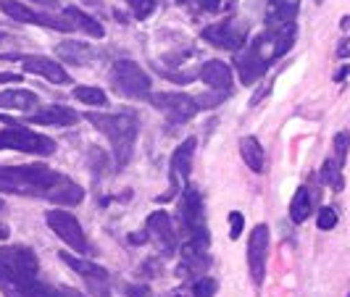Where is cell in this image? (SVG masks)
<instances>
[{
	"label": "cell",
	"mask_w": 350,
	"mask_h": 297,
	"mask_svg": "<svg viewBox=\"0 0 350 297\" xmlns=\"http://www.w3.org/2000/svg\"><path fill=\"white\" fill-rule=\"evenodd\" d=\"M58 55H61L64 61H69V63L82 66V63L90 61L92 51H90V45H85V42H61V45H58Z\"/></svg>",
	"instance_id": "obj_26"
},
{
	"label": "cell",
	"mask_w": 350,
	"mask_h": 297,
	"mask_svg": "<svg viewBox=\"0 0 350 297\" xmlns=\"http://www.w3.org/2000/svg\"><path fill=\"white\" fill-rule=\"evenodd\" d=\"M340 27H342L345 32H350V16H342V21H340Z\"/></svg>",
	"instance_id": "obj_39"
},
{
	"label": "cell",
	"mask_w": 350,
	"mask_h": 297,
	"mask_svg": "<svg viewBox=\"0 0 350 297\" xmlns=\"http://www.w3.org/2000/svg\"><path fill=\"white\" fill-rule=\"evenodd\" d=\"M216 289H219L216 279H211V277H200V279L193 281V289H190V295H195V297H213V295H216Z\"/></svg>",
	"instance_id": "obj_29"
},
{
	"label": "cell",
	"mask_w": 350,
	"mask_h": 297,
	"mask_svg": "<svg viewBox=\"0 0 350 297\" xmlns=\"http://www.w3.org/2000/svg\"><path fill=\"white\" fill-rule=\"evenodd\" d=\"M82 197H85V190L77 182H71L69 176H61V182L48 195V200L55 203V206H79Z\"/></svg>",
	"instance_id": "obj_21"
},
{
	"label": "cell",
	"mask_w": 350,
	"mask_h": 297,
	"mask_svg": "<svg viewBox=\"0 0 350 297\" xmlns=\"http://www.w3.org/2000/svg\"><path fill=\"white\" fill-rule=\"evenodd\" d=\"M40 263L29 247H0V289L8 297H66L64 287L37 279Z\"/></svg>",
	"instance_id": "obj_1"
},
{
	"label": "cell",
	"mask_w": 350,
	"mask_h": 297,
	"mask_svg": "<svg viewBox=\"0 0 350 297\" xmlns=\"http://www.w3.org/2000/svg\"><path fill=\"white\" fill-rule=\"evenodd\" d=\"M64 16L69 18L71 24H74V29H82L85 35L90 37H103V24L100 21H95V18L85 14L82 8H77V5H69V8H64Z\"/></svg>",
	"instance_id": "obj_23"
},
{
	"label": "cell",
	"mask_w": 350,
	"mask_h": 297,
	"mask_svg": "<svg viewBox=\"0 0 350 297\" xmlns=\"http://www.w3.org/2000/svg\"><path fill=\"white\" fill-rule=\"evenodd\" d=\"M203 40H208L213 48H221V51H240L245 45L247 32L245 27H240L237 21H221V24L206 27Z\"/></svg>",
	"instance_id": "obj_12"
},
{
	"label": "cell",
	"mask_w": 350,
	"mask_h": 297,
	"mask_svg": "<svg viewBox=\"0 0 350 297\" xmlns=\"http://www.w3.org/2000/svg\"><path fill=\"white\" fill-rule=\"evenodd\" d=\"M169 297H187V292H172Z\"/></svg>",
	"instance_id": "obj_41"
},
{
	"label": "cell",
	"mask_w": 350,
	"mask_h": 297,
	"mask_svg": "<svg viewBox=\"0 0 350 297\" xmlns=\"http://www.w3.org/2000/svg\"><path fill=\"white\" fill-rule=\"evenodd\" d=\"M0 122L11 124L8 129L0 132V150H18V153H29V156H53L55 153V140L32 132L21 124H14L11 119L0 116Z\"/></svg>",
	"instance_id": "obj_4"
},
{
	"label": "cell",
	"mask_w": 350,
	"mask_h": 297,
	"mask_svg": "<svg viewBox=\"0 0 350 297\" xmlns=\"http://www.w3.org/2000/svg\"><path fill=\"white\" fill-rule=\"evenodd\" d=\"M211 240H187L182 247V266L190 268V274H206L211 268V253H208Z\"/></svg>",
	"instance_id": "obj_17"
},
{
	"label": "cell",
	"mask_w": 350,
	"mask_h": 297,
	"mask_svg": "<svg viewBox=\"0 0 350 297\" xmlns=\"http://www.w3.org/2000/svg\"><path fill=\"white\" fill-rule=\"evenodd\" d=\"M111 85L124 98H145L150 95V76L135 61H116L111 69Z\"/></svg>",
	"instance_id": "obj_5"
},
{
	"label": "cell",
	"mask_w": 350,
	"mask_h": 297,
	"mask_svg": "<svg viewBox=\"0 0 350 297\" xmlns=\"http://www.w3.org/2000/svg\"><path fill=\"white\" fill-rule=\"evenodd\" d=\"M240 156L245 160V166L256 174H263V166H266V156H263L261 142L256 137H243L240 140Z\"/></svg>",
	"instance_id": "obj_24"
},
{
	"label": "cell",
	"mask_w": 350,
	"mask_h": 297,
	"mask_svg": "<svg viewBox=\"0 0 350 297\" xmlns=\"http://www.w3.org/2000/svg\"><path fill=\"white\" fill-rule=\"evenodd\" d=\"M243 227H245V218H243V213L232 210V213H229V237H232V240H240V234H243Z\"/></svg>",
	"instance_id": "obj_33"
},
{
	"label": "cell",
	"mask_w": 350,
	"mask_h": 297,
	"mask_svg": "<svg viewBox=\"0 0 350 297\" xmlns=\"http://www.w3.org/2000/svg\"><path fill=\"white\" fill-rule=\"evenodd\" d=\"M61 261L69 266L71 271H77L82 279L88 281V289L95 297H108V271L95 266L92 261H85V258H74L69 253H58Z\"/></svg>",
	"instance_id": "obj_10"
},
{
	"label": "cell",
	"mask_w": 350,
	"mask_h": 297,
	"mask_svg": "<svg viewBox=\"0 0 350 297\" xmlns=\"http://www.w3.org/2000/svg\"><path fill=\"white\" fill-rule=\"evenodd\" d=\"M0 240H8V229L0 227Z\"/></svg>",
	"instance_id": "obj_40"
},
{
	"label": "cell",
	"mask_w": 350,
	"mask_h": 297,
	"mask_svg": "<svg viewBox=\"0 0 350 297\" xmlns=\"http://www.w3.org/2000/svg\"><path fill=\"white\" fill-rule=\"evenodd\" d=\"M85 119L111 140L116 166L129 163L137 140V116L126 111V113H85Z\"/></svg>",
	"instance_id": "obj_3"
},
{
	"label": "cell",
	"mask_w": 350,
	"mask_h": 297,
	"mask_svg": "<svg viewBox=\"0 0 350 297\" xmlns=\"http://www.w3.org/2000/svg\"><path fill=\"white\" fill-rule=\"evenodd\" d=\"M129 5H132V11H135V16L137 18H145L153 14V8H156V0H126Z\"/></svg>",
	"instance_id": "obj_32"
},
{
	"label": "cell",
	"mask_w": 350,
	"mask_h": 297,
	"mask_svg": "<svg viewBox=\"0 0 350 297\" xmlns=\"http://www.w3.org/2000/svg\"><path fill=\"white\" fill-rule=\"evenodd\" d=\"M195 145H198V142H195V137H190V140H185L174 150L172 163H169V169H172V193L161 195V197H158V203L172 200V197H174V193L179 190V184H182V182H187V176H190V166H193Z\"/></svg>",
	"instance_id": "obj_13"
},
{
	"label": "cell",
	"mask_w": 350,
	"mask_h": 297,
	"mask_svg": "<svg viewBox=\"0 0 350 297\" xmlns=\"http://www.w3.org/2000/svg\"><path fill=\"white\" fill-rule=\"evenodd\" d=\"M124 297H153L148 287H126V295Z\"/></svg>",
	"instance_id": "obj_35"
},
{
	"label": "cell",
	"mask_w": 350,
	"mask_h": 297,
	"mask_svg": "<svg viewBox=\"0 0 350 297\" xmlns=\"http://www.w3.org/2000/svg\"><path fill=\"white\" fill-rule=\"evenodd\" d=\"M32 3H37V5H42V8H48V11H53V8H58V0H32Z\"/></svg>",
	"instance_id": "obj_38"
},
{
	"label": "cell",
	"mask_w": 350,
	"mask_h": 297,
	"mask_svg": "<svg viewBox=\"0 0 350 297\" xmlns=\"http://www.w3.org/2000/svg\"><path fill=\"white\" fill-rule=\"evenodd\" d=\"M200 76L208 85V89H216V92H229L232 89V69H229L224 61H219V58L206 61Z\"/></svg>",
	"instance_id": "obj_19"
},
{
	"label": "cell",
	"mask_w": 350,
	"mask_h": 297,
	"mask_svg": "<svg viewBox=\"0 0 350 297\" xmlns=\"http://www.w3.org/2000/svg\"><path fill=\"white\" fill-rule=\"evenodd\" d=\"M37 105H40V98L29 89H5V92H0V111L29 113Z\"/></svg>",
	"instance_id": "obj_20"
},
{
	"label": "cell",
	"mask_w": 350,
	"mask_h": 297,
	"mask_svg": "<svg viewBox=\"0 0 350 297\" xmlns=\"http://www.w3.org/2000/svg\"><path fill=\"white\" fill-rule=\"evenodd\" d=\"M187 5H193L195 11H219V5H221V0H187Z\"/></svg>",
	"instance_id": "obj_34"
},
{
	"label": "cell",
	"mask_w": 350,
	"mask_h": 297,
	"mask_svg": "<svg viewBox=\"0 0 350 297\" xmlns=\"http://www.w3.org/2000/svg\"><path fill=\"white\" fill-rule=\"evenodd\" d=\"M0 40H3V35H0Z\"/></svg>",
	"instance_id": "obj_44"
},
{
	"label": "cell",
	"mask_w": 350,
	"mask_h": 297,
	"mask_svg": "<svg viewBox=\"0 0 350 297\" xmlns=\"http://www.w3.org/2000/svg\"><path fill=\"white\" fill-rule=\"evenodd\" d=\"M266 258H269V227L258 224L250 231V242H247V268H250V277L256 284H263Z\"/></svg>",
	"instance_id": "obj_11"
},
{
	"label": "cell",
	"mask_w": 350,
	"mask_h": 297,
	"mask_svg": "<svg viewBox=\"0 0 350 297\" xmlns=\"http://www.w3.org/2000/svg\"><path fill=\"white\" fill-rule=\"evenodd\" d=\"M269 3H271V5H280L282 0H269Z\"/></svg>",
	"instance_id": "obj_42"
},
{
	"label": "cell",
	"mask_w": 350,
	"mask_h": 297,
	"mask_svg": "<svg viewBox=\"0 0 350 297\" xmlns=\"http://www.w3.org/2000/svg\"><path fill=\"white\" fill-rule=\"evenodd\" d=\"M5 82H18V85H21V76H18V74H8V71H3V74H0V85H5Z\"/></svg>",
	"instance_id": "obj_37"
},
{
	"label": "cell",
	"mask_w": 350,
	"mask_h": 297,
	"mask_svg": "<svg viewBox=\"0 0 350 297\" xmlns=\"http://www.w3.org/2000/svg\"><path fill=\"white\" fill-rule=\"evenodd\" d=\"M237 69H240V79H243L245 85H253V82H258L263 74H266L269 61L256 51L253 42H247L245 51H240V55H237Z\"/></svg>",
	"instance_id": "obj_16"
},
{
	"label": "cell",
	"mask_w": 350,
	"mask_h": 297,
	"mask_svg": "<svg viewBox=\"0 0 350 297\" xmlns=\"http://www.w3.org/2000/svg\"><path fill=\"white\" fill-rule=\"evenodd\" d=\"M29 124H53V126H71V124L79 122V116L66 108V105H45L40 108L37 113H29L27 116Z\"/></svg>",
	"instance_id": "obj_18"
},
{
	"label": "cell",
	"mask_w": 350,
	"mask_h": 297,
	"mask_svg": "<svg viewBox=\"0 0 350 297\" xmlns=\"http://www.w3.org/2000/svg\"><path fill=\"white\" fill-rule=\"evenodd\" d=\"M74 98L85 105H105L108 103V98H105V92L100 87H77L74 89Z\"/></svg>",
	"instance_id": "obj_28"
},
{
	"label": "cell",
	"mask_w": 350,
	"mask_h": 297,
	"mask_svg": "<svg viewBox=\"0 0 350 297\" xmlns=\"http://www.w3.org/2000/svg\"><path fill=\"white\" fill-rule=\"evenodd\" d=\"M3 11L14 21H21V24H35V27H48V29H58V32H71L74 24L64 16H51V14H40L35 8L24 5V3H16V0H3Z\"/></svg>",
	"instance_id": "obj_9"
},
{
	"label": "cell",
	"mask_w": 350,
	"mask_h": 297,
	"mask_svg": "<svg viewBox=\"0 0 350 297\" xmlns=\"http://www.w3.org/2000/svg\"><path fill=\"white\" fill-rule=\"evenodd\" d=\"M148 237H153L161 253H166V255H172L176 250V231L166 210H156L148 216Z\"/></svg>",
	"instance_id": "obj_15"
},
{
	"label": "cell",
	"mask_w": 350,
	"mask_h": 297,
	"mask_svg": "<svg viewBox=\"0 0 350 297\" xmlns=\"http://www.w3.org/2000/svg\"><path fill=\"white\" fill-rule=\"evenodd\" d=\"M337 58H350V37H345V40L337 45Z\"/></svg>",
	"instance_id": "obj_36"
},
{
	"label": "cell",
	"mask_w": 350,
	"mask_h": 297,
	"mask_svg": "<svg viewBox=\"0 0 350 297\" xmlns=\"http://www.w3.org/2000/svg\"><path fill=\"white\" fill-rule=\"evenodd\" d=\"M316 227L324 229V231L337 227V210H334V208H321V210H319V216H316Z\"/></svg>",
	"instance_id": "obj_31"
},
{
	"label": "cell",
	"mask_w": 350,
	"mask_h": 297,
	"mask_svg": "<svg viewBox=\"0 0 350 297\" xmlns=\"http://www.w3.org/2000/svg\"><path fill=\"white\" fill-rule=\"evenodd\" d=\"M179 218L187 231V240H208L206 229V210H203V195L195 187H187L179 203Z\"/></svg>",
	"instance_id": "obj_6"
},
{
	"label": "cell",
	"mask_w": 350,
	"mask_h": 297,
	"mask_svg": "<svg viewBox=\"0 0 350 297\" xmlns=\"http://www.w3.org/2000/svg\"><path fill=\"white\" fill-rule=\"evenodd\" d=\"M45 218H48V227H51L66 245L74 247L77 253H82V255L92 253V245H90L85 229H82V224L71 216L69 210H48Z\"/></svg>",
	"instance_id": "obj_8"
},
{
	"label": "cell",
	"mask_w": 350,
	"mask_h": 297,
	"mask_svg": "<svg viewBox=\"0 0 350 297\" xmlns=\"http://www.w3.org/2000/svg\"><path fill=\"white\" fill-rule=\"evenodd\" d=\"M58 171H53L42 163L35 166H0V193L8 195H29V197H45L61 182Z\"/></svg>",
	"instance_id": "obj_2"
},
{
	"label": "cell",
	"mask_w": 350,
	"mask_h": 297,
	"mask_svg": "<svg viewBox=\"0 0 350 297\" xmlns=\"http://www.w3.org/2000/svg\"><path fill=\"white\" fill-rule=\"evenodd\" d=\"M348 150H350V132H337L334 135V158H337L340 166H345Z\"/></svg>",
	"instance_id": "obj_30"
},
{
	"label": "cell",
	"mask_w": 350,
	"mask_h": 297,
	"mask_svg": "<svg viewBox=\"0 0 350 297\" xmlns=\"http://www.w3.org/2000/svg\"><path fill=\"white\" fill-rule=\"evenodd\" d=\"M321 182L329 184L334 193H340L345 187V179H342V166L337 163V158H327L324 166H321Z\"/></svg>",
	"instance_id": "obj_27"
},
{
	"label": "cell",
	"mask_w": 350,
	"mask_h": 297,
	"mask_svg": "<svg viewBox=\"0 0 350 297\" xmlns=\"http://www.w3.org/2000/svg\"><path fill=\"white\" fill-rule=\"evenodd\" d=\"M298 8L300 0H282L280 5H271L269 16H266V29H280V27L293 24L298 16Z\"/></svg>",
	"instance_id": "obj_22"
},
{
	"label": "cell",
	"mask_w": 350,
	"mask_h": 297,
	"mask_svg": "<svg viewBox=\"0 0 350 297\" xmlns=\"http://www.w3.org/2000/svg\"><path fill=\"white\" fill-rule=\"evenodd\" d=\"M150 105L161 111L172 124L190 122L195 113L200 111V105L195 98L185 95V92H153L150 95Z\"/></svg>",
	"instance_id": "obj_7"
},
{
	"label": "cell",
	"mask_w": 350,
	"mask_h": 297,
	"mask_svg": "<svg viewBox=\"0 0 350 297\" xmlns=\"http://www.w3.org/2000/svg\"><path fill=\"white\" fill-rule=\"evenodd\" d=\"M18 63L27 71H32L37 76H45L53 85H69L71 76L66 74V69L53 61V58H45V55H18Z\"/></svg>",
	"instance_id": "obj_14"
},
{
	"label": "cell",
	"mask_w": 350,
	"mask_h": 297,
	"mask_svg": "<svg viewBox=\"0 0 350 297\" xmlns=\"http://www.w3.org/2000/svg\"><path fill=\"white\" fill-rule=\"evenodd\" d=\"M311 210H314L311 193H308V187H300L298 193L293 195V200H290V218H293L295 224H303V221L311 216Z\"/></svg>",
	"instance_id": "obj_25"
},
{
	"label": "cell",
	"mask_w": 350,
	"mask_h": 297,
	"mask_svg": "<svg viewBox=\"0 0 350 297\" xmlns=\"http://www.w3.org/2000/svg\"><path fill=\"white\" fill-rule=\"evenodd\" d=\"M3 208H5V206H3V200H0V210H3Z\"/></svg>",
	"instance_id": "obj_43"
}]
</instances>
